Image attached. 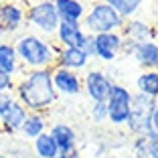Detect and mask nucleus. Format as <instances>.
Masks as SVG:
<instances>
[{
	"mask_svg": "<svg viewBox=\"0 0 158 158\" xmlns=\"http://www.w3.org/2000/svg\"><path fill=\"white\" fill-rule=\"evenodd\" d=\"M14 98L28 112L47 114L59 99V93L53 83L51 69L23 71L14 79Z\"/></svg>",
	"mask_w": 158,
	"mask_h": 158,
	"instance_id": "obj_1",
	"label": "nucleus"
},
{
	"mask_svg": "<svg viewBox=\"0 0 158 158\" xmlns=\"http://www.w3.org/2000/svg\"><path fill=\"white\" fill-rule=\"evenodd\" d=\"M16 55L20 59L23 71L33 69H53L57 63V53L61 47L53 39L41 37L33 31H24L16 39H12Z\"/></svg>",
	"mask_w": 158,
	"mask_h": 158,
	"instance_id": "obj_2",
	"label": "nucleus"
},
{
	"mask_svg": "<svg viewBox=\"0 0 158 158\" xmlns=\"http://www.w3.org/2000/svg\"><path fill=\"white\" fill-rule=\"evenodd\" d=\"M126 19L118 14L112 6L103 4L102 0H93L87 4V12L83 19V28L87 35H103V33H122Z\"/></svg>",
	"mask_w": 158,
	"mask_h": 158,
	"instance_id": "obj_3",
	"label": "nucleus"
},
{
	"mask_svg": "<svg viewBox=\"0 0 158 158\" xmlns=\"http://www.w3.org/2000/svg\"><path fill=\"white\" fill-rule=\"evenodd\" d=\"M59 12L53 0H35L27 8V27L28 31L41 35V37L53 39L59 28Z\"/></svg>",
	"mask_w": 158,
	"mask_h": 158,
	"instance_id": "obj_4",
	"label": "nucleus"
},
{
	"mask_svg": "<svg viewBox=\"0 0 158 158\" xmlns=\"http://www.w3.org/2000/svg\"><path fill=\"white\" fill-rule=\"evenodd\" d=\"M154 107H156V99L134 91L132 112H130V118H128V124H126V130L132 136H146L148 132H152Z\"/></svg>",
	"mask_w": 158,
	"mask_h": 158,
	"instance_id": "obj_5",
	"label": "nucleus"
},
{
	"mask_svg": "<svg viewBox=\"0 0 158 158\" xmlns=\"http://www.w3.org/2000/svg\"><path fill=\"white\" fill-rule=\"evenodd\" d=\"M132 99H134V91L130 87H126L122 83H116L110 91L106 99L107 106V124L114 128H122L128 124V118L132 112Z\"/></svg>",
	"mask_w": 158,
	"mask_h": 158,
	"instance_id": "obj_6",
	"label": "nucleus"
},
{
	"mask_svg": "<svg viewBox=\"0 0 158 158\" xmlns=\"http://www.w3.org/2000/svg\"><path fill=\"white\" fill-rule=\"evenodd\" d=\"M0 27L6 31L8 39H16L27 28V6L20 0H6L0 4Z\"/></svg>",
	"mask_w": 158,
	"mask_h": 158,
	"instance_id": "obj_7",
	"label": "nucleus"
},
{
	"mask_svg": "<svg viewBox=\"0 0 158 158\" xmlns=\"http://www.w3.org/2000/svg\"><path fill=\"white\" fill-rule=\"evenodd\" d=\"M83 93L89 98V102H106L112 87L116 85V81L112 79V75L106 73L103 69H98V67H89L83 75Z\"/></svg>",
	"mask_w": 158,
	"mask_h": 158,
	"instance_id": "obj_8",
	"label": "nucleus"
},
{
	"mask_svg": "<svg viewBox=\"0 0 158 158\" xmlns=\"http://www.w3.org/2000/svg\"><path fill=\"white\" fill-rule=\"evenodd\" d=\"M124 51V35L103 33L93 35V59L102 63H114Z\"/></svg>",
	"mask_w": 158,
	"mask_h": 158,
	"instance_id": "obj_9",
	"label": "nucleus"
},
{
	"mask_svg": "<svg viewBox=\"0 0 158 158\" xmlns=\"http://www.w3.org/2000/svg\"><path fill=\"white\" fill-rule=\"evenodd\" d=\"M53 83L55 89L59 93V98H75V95H81L83 93V79L81 73L77 71L65 69V67H53Z\"/></svg>",
	"mask_w": 158,
	"mask_h": 158,
	"instance_id": "obj_10",
	"label": "nucleus"
},
{
	"mask_svg": "<svg viewBox=\"0 0 158 158\" xmlns=\"http://www.w3.org/2000/svg\"><path fill=\"white\" fill-rule=\"evenodd\" d=\"M91 57L81 49V47H61L59 53H57V67H65V69H71V71H87L89 65H91Z\"/></svg>",
	"mask_w": 158,
	"mask_h": 158,
	"instance_id": "obj_11",
	"label": "nucleus"
},
{
	"mask_svg": "<svg viewBox=\"0 0 158 158\" xmlns=\"http://www.w3.org/2000/svg\"><path fill=\"white\" fill-rule=\"evenodd\" d=\"M85 39H87V33H85V28H83V23L61 20L53 41L59 47H83Z\"/></svg>",
	"mask_w": 158,
	"mask_h": 158,
	"instance_id": "obj_12",
	"label": "nucleus"
},
{
	"mask_svg": "<svg viewBox=\"0 0 158 158\" xmlns=\"http://www.w3.org/2000/svg\"><path fill=\"white\" fill-rule=\"evenodd\" d=\"M124 39H130L134 43H148V41H158V28L154 24L146 23L144 19H128L122 28Z\"/></svg>",
	"mask_w": 158,
	"mask_h": 158,
	"instance_id": "obj_13",
	"label": "nucleus"
},
{
	"mask_svg": "<svg viewBox=\"0 0 158 158\" xmlns=\"http://www.w3.org/2000/svg\"><path fill=\"white\" fill-rule=\"evenodd\" d=\"M27 116H28V110L19 102V99H14L12 106L8 107V112L0 118V132L6 134V136L20 134V128H23Z\"/></svg>",
	"mask_w": 158,
	"mask_h": 158,
	"instance_id": "obj_14",
	"label": "nucleus"
},
{
	"mask_svg": "<svg viewBox=\"0 0 158 158\" xmlns=\"http://www.w3.org/2000/svg\"><path fill=\"white\" fill-rule=\"evenodd\" d=\"M49 134L53 136V140L57 142L59 154H69L75 152L77 148V132L73 130V126L65 124V122H55L49 128Z\"/></svg>",
	"mask_w": 158,
	"mask_h": 158,
	"instance_id": "obj_15",
	"label": "nucleus"
},
{
	"mask_svg": "<svg viewBox=\"0 0 158 158\" xmlns=\"http://www.w3.org/2000/svg\"><path fill=\"white\" fill-rule=\"evenodd\" d=\"M132 59L142 71H158V41L138 43L132 53Z\"/></svg>",
	"mask_w": 158,
	"mask_h": 158,
	"instance_id": "obj_16",
	"label": "nucleus"
},
{
	"mask_svg": "<svg viewBox=\"0 0 158 158\" xmlns=\"http://www.w3.org/2000/svg\"><path fill=\"white\" fill-rule=\"evenodd\" d=\"M0 71H4L10 77H19L23 73V65H20V59L16 55V49H14L12 41H2L0 43Z\"/></svg>",
	"mask_w": 158,
	"mask_h": 158,
	"instance_id": "obj_17",
	"label": "nucleus"
},
{
	"mask_svg": "<svg viewBox=\"0 0 158 158\" xmlns=\"http://www.w3.org/2000/svg\"><path fill=\"white\" fill-rule=\"evenodd\" d=\"M55 8L59 12L61 20L67 23H83L85 12H87V4L85 0H53Z\"/></svg>",
	"mask_w": 158,
	"mask_h": 158,
	"instance_id": "obj_18",
	"label": "nucleus"
},
{
	"mask_svg": "<svg viewBox=\"0 0 158 158\" xmlns=\"http://www.w3.org/2000/svg\"><path fill=\"white\" fill-rule=\"evenodd\" d=\"M47 132V116L39 112H28L27 120H24L23 128H20V136L28 142H33L35 138H39L41 134Z\"/></svg>",
	"mask_w": 158,
	"mask_h": 158,
	"instance_id": "obj_19",
	"label": "nucleus"
},
{
	"mask_svg": "<svg viewBox=\"0 0 158 158\" xmlns=\"http://www.w3.org/2000/svg\"><path fill=\"white\" fill-rule=\"evenodd\" d=\"M136 91L158 102V71H140L136 77Z\"/></svg>",
	"mask_w": 158,
	"mask_h": 158,
	"instance_id": "obj_20",
	"label": "nucleus"
},
{
	"mask_svg": "<svg viewBox=\"0 0 158 158\" xmlns=\"http://www.w3.org/2000/svg\"><path fill=\"white\" fill-rule=\"evenodd\" d=\"M132 156L134 158H158V140H150L146 136L132 138Z\"/></svg>",
	"mask_w": 158,
	"mask_h": 158,
	"instance_id": "obj_21",
	"label": "nucleus"
},
{
	"mask_svg": "<svg viewBox=\"0 0 158 158\" xmlns=\"http://www.w3.org/2000/svg\"><path fill=\"white\" fill-rule=\"evenodd\" d=\"M33 152H35L37 158H57L59 156L57 142L53 140V136L49 134V130L33 140Z\"/></svg>",
	"mask_w": 158,
	"mask_h": 158,
	"instance_id": "obj_22",
	"label": "nucleus"
},
{
	"mask_svg": "<svg viewBox=\"0 0 158 158\" xmlns=\"http://www.w3.org/2000/svg\"><path fill=\"white\" fill-rule=\"evenodd\" d=\"M89 118L95 126H102L107 122V106L106 102H93L89 106Z\"/></svg>",
	"mask_w": 158,
	"mask_h": 158,
	"instance_id": "obj_23",
	"label": "nucleus"
},
{
	"mask_svg": "<svg viewBox=\"0 0 158 158\" xmlns=\"http://www.w3.org/2000/svg\"><path fill=\"white\" fill-rule=\"evenodd\" d=\"M102 2H103V4H107V6H112V8L116 10L118 14H122L126 20H128V19H134L136 14H138L130 4H128V0H102Z\"/></svg>",
	"mask_w": 158,
	"mask_h": 158,
	"instance_id": "obj_24",
	"label": "nucleus"
},
{
	"mask_svg": "<svg viewBox=\"0 0 158 158\" xmlns=\"http://www.w3.org/2000/svg\"><path fill=\"white\" fill-rule=\"evenodd\" d=\"M14 99H16V98H14V91H4V93H0V118L8 112V107L12 106Z\"/></svg>",
	"mask_w": 158,
	"mask_h": 158,
	"instance_id": "obj_25",
	"label": "nucleus"
},
{
	"mask_svg": "<svg viewBox=\"0 0 158 158\" xmlns=\"http://www.w3.org/2000/svg\"><path fill=\"white\" fill-rule=\"evenodd\" d=\"M4 91H14V77L6 75L4 71H0V93Z\"/></svg>",
	"mask_w": 158,
	"mask_h": 158,
	"instance_id": "obj_26",
	"label": "nucleus"
},
{
	"mask_svg": "<svg viewBox=\"0 0 158 158\" xmlns=\"http://www.w3.org/2000/svg\"><path fill=\"white\" fill-rule=\"evenodd\" d=\"M152 130L158 134V102H156V107H154V114H152Z\"/></svg>",
	"mask_w": 158,
	"mask_h": 158,
	"instance_id": "obj_27",
	"label": "nucleus"
},
{
	"mask_svg": "<svg viewBox=\"0 0 158 158\" xmlns=\"http://www.w3.org/2000/svg\"><path fill=\"white\" fill-rule=\"evenodd\" d=\"M57 158H83V156H81L79 150H75V152H69V154H59Z\"/></svg>",
	"mask_w": 158,
	"mask_h": 158,
	"instance_id": "obj_28",
	"label": "nucleus"
},
{
	"mask_svg": "<svg viewBox=\"0 0 158 158\" xmlns=\"http://www.w3.org/2000/svg\"><path fill=\"white\" fill-rule=\"evenodd\" d=\"M142 2H144V0H128V4H130L132 8L136 10V12H138V10L142 8Z\"/></svg>",
	"mask_w": 158,
	"mask_h": 158,
	"instance_id": "obj_29",
	"label": "nucleus"
},
{
	"mask_svg": "<svg viewBox=\"0 0 158 158\" xmlns=\"http://www.w3.org/2000/svg\"><path fill=\"white\" fill-rule=\"evenodd\" d=\"M0 158H8V156H6V154H4V152H0Z\"/></svg>",
	"mask_w": 158,
	"mask_h": 158,
	"instance_id": "obj_30",
	"label": "nucleus"
},
{
	"mask_svg": "<svg viewBox=\"0 0 158 158\" xmlns=\"http://www.w3.org/2000/svg\"><path fill=\"white\" fill-rule=\"evenodd\" d=\"M154 27H156V28H158V16H156V20H154Z\"/></svg>",
	"mask_w": 158,
	"mask_h": 158,
	"instance_id": "obj_31",
	"label": "nucleus"
},
{
	"mask_svg": "<svg viewBox=\"0 0 158 158\" xmlns=\"http://www.w3.org/2000/svg\"><path fill=\"white\" fill-rule=\"evenodd\" d=\"M0 2H6V0H0Z\"/></svg>",
	"mask_w": 158,
	"mask_h": 158,
	"instance_id": "obj_32",
	"label": "nucleus"
},
{
	"mask_svg": "<svg viewBox=\"0 0 158 158\" xmlns=\"http://www.w3.org/2000/svg\"><path fill=\"white\" fill-rule=\"evenodd\" d=\"M0 4H2V2H0Z\"/></svg>",
	"mask_w": 158,
	"mask_h": 158,
	"instance_id": "obj_33",
	"label": "nucleus"
}]
</instances>
